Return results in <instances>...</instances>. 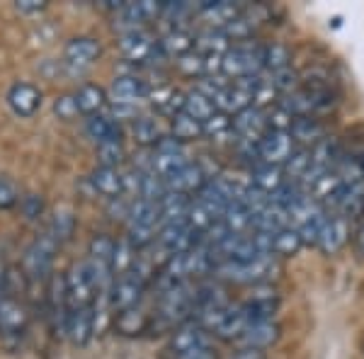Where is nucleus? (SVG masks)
Masks as SVG:
<instances>
[{"label": "nucleus", "mask_w": 364, "mask_h": 359, "mask_svg": "<svg viewBox=\"0 0 364 359\" xmlns=\"http://www.w3.org/2000/svg\"><path fill=\"white\" fill-rule=\"evenodd\" d=\"M279 105L291 117H321L338 105V92L333 85H299L294 92L279 97Z\"/></svg>", "instance_id": "nucleus-1"}, {"label": "nucleus", "mask_w": 364, "mask_h": 359, "mask_svg": "<svg viewBox=\"0 0 364 359\" xmlns=\"http://www.w3.org/2000/svg\"><path fill=\"white\" fill-rule=\"evenodd\" d=\"M279 272V262L274 255H260L252 260H228L214 269L219 279L236 282V284H269L272 277Z\"/></svg>", "instance_id": "nucleus-2"}, {"label": "nucleus", "mask_w": 364, "mask_h": 359, "mask_svg": "<svg viewBox=\"0 0 364 359\" xmlns=\"http://www.w3.org/2000/svg\"><path fill=\"white\" fill-rule=\"evenodd\" d=\"M158 231H161V207L156 202H146V199H136L129 207V228L127 240L134 248H146L154 243Z\"/></svg>", "instance_id": "nucleus-3"}, {"label": "nucleus", "mask_w": 364, "mask_h": 359, "mask_svg": "<svg viewBox=\"0 0 364 359\" xmlns=\"http://www.w3.org/2000/svg\"><path fill=\"white\" fill-rule=\"evenodd\" d=\"M231 309V299L226 296L224 286L216 284V282H207V284H199L195 294V314L192 321H197L207 331H216L224 316Z\"/></svg>", "instance_id": "nucleus-4"}, {"label": "nucleus", "mask_w": 364, "mask_h": 359, "mask_svg": "<svg viewBox=\"0 0 364 359\" xmlns=\"http://www.w3.org/2000/svg\"><path fill=\"white\" fill-rule=\"evenodd\" d=\"M262 51L265 44L257 42H238L226 51L221 58V75L224 78H252V75L262 73Z\"/></svg>", "instance_id": "nucleus-5"}, {"label": "nucleus", "mask_w": 364, "mask_h": 359, "mask_svg": "<svg viewBox=\"0 0 364 359\" xmlns=\"http://www.w3.org/2000/svg\"><path fill=\"white\" fill-rule=\"evenodd\" d=\"M63 282H66V299H68L70 311L95 306L97 284H95V274H92L90 262L87 260L73 262L68 269V274L63 277Z\"/></svg>", "instance_id": "nucleus-6"}, {"label": "nucleus", "mask_w": 364, "mask_h": 359, "mask_svg": "<svg viewBox=\"0 0 364 359\" xmlns=\"http://www.w3.org/2000/svg\"><path fill=\"white\" fill-rule=\"evenodd\" d=\"M56 250L58 243L49 233H42L29 243L25 257H22V269H25V277L29 282H44L49 277L56 260Z\"/></svg>", "instance_id": "nucleus-7"}, {"label": "nucleus", "mask_w": 364, "mask_h": 359, "mask_svg": "<svg viewBox=\"0 0 364 359\" xmlns=\"http://www.w3.org/2000/svg\"><path fill=\"white\" fill-rule=\"evenodd\" d=\"M190 163V158H187V149L185 144H180V141L166 136L161 141V144L154 149V156H151V170L158 175V178L168 180L173 178L178 170H182Z\"/></svg>", "instance_id": "nucleus-8"}, {"label": "nucleus", "mask_w": 364, "mask_h": 359, "mask_svg": "<svg viewBox=\"0 0 364 359\" xmlns=\"http://www.w3.org/2000/svg\"><path fill=\"white\" fill-rule=\"evenodd\" d=\"M296 151V144L289 132H267L257 146V163L262 166H277L282 168Z\"/></svg>", "instance_id": "nucleus-9"}, {"label": "nucleus", "mask_w": 364, "mask_h": 359, "mask_svg": "<svg viewBox=\"0 0 364 359\" xmlns=\"http://www.w3.org/2000/svg\"><path fill=\"white\" fill-rule=\"evenodd\" d=\"M146 286H149V282H146L144 277H139L136 272H127V274L117 277L112 291H109V306H112L117 314L127 309H134V306H139Z\"/></svg>", "instance_id": "nucleus-10"}, {"label": "nucleus", "mask_w": 364, "mask_h": 359, "mask_svg": "<svg viewBox=\"0 0 364 359\" xmlns=\"http://www.w3.org/2000/svg\"><path fill=\"white\" fill-rule=\"evenodd\" d=\"M27 331V311L20 301L10 296H0V338L8 345H15L25 338Z\"/></svg>", "instance_id": "nucleus-11"}, {"label": "nucleus", "mask_w": 364, "mask_h": 359, "mask_svg": "<svg viewBox=\"0 0 364 359\" xmlns=\"http://www.w3.org/2000/svg\"><path fill=\"white\" fill-rule=\"evenodd\" d=\"M156 238H158L161 250L166 252L168 257H173V255H182V252L195 248L199 235L192 231L185 221H178V223H166V226H161V231H158Z\"/></svg>", "instance_id": "nucleus-12"}, {"label": "nucleus", "mask_w": 364, "mask_h": 359, "mask_svg": "<svg viewBox=\"0 0 364 359\" xmlns=\"http://www.w3.org/2000/svg\"><path fill=\"white\" fill-rule=\"evenodd\" d=\"M207 345H211V335L207 328H202L197 321H187L180 328H175L173 338H170V355L173 359H180Z\"/></svg>", "instance_id": "nucleus-13"}, {"label": "nucleus", "mask_w": 364, "mask_h": 359, "mask_svg": "<svg viewBox=\"0 0 364 359\" xmlns=\"http://www.w3.org/2000/svg\"><path fill=\"white\" fill-rule=\"evenodd\" d=\"M231 129H233V139L236 141H260L269 132L267 109L250 105L248 109L231 117Z\"/></svg>", "instance_id": "nucleus-14"}, {"label": "nucleus", "mask_w": 364, "mask_h": 359, "mask_svg": "<svg viewBox=\"0 0 364 359\" xmlns=\"http://www.w3.org/2000/svg\"><path fill=\"white\" fill-rule=\"evenodd\" d=\"M243 13V5L228 3V0H204L195 8V15L207 25V29H226L236 17Z\"/></svg>", "instance_id": "nucleus-15"}, {"label": "nucleus", "mask_w": 364, "mask_h": 359, "mask_svg": "<svg viewBox=\"0 0 364 359\" xmlns=\"http://www.w3.org/2000/svg\"><path fill=\"white\" fill-rule=\"evenodd\" d=\"M348 235H350V221H345L343 216L328 211L326 223H323V228H321V235H318V240H316V248H318L323 255H336V252L345 248Z\"/></svg>", "instance_id": "nucleus-16"}, {"label": "nucleus", "mask_w": 364, "mask_h": 359, "mask_svg": "<svg viewBox=\"0 0 364 359\" xmlns=\"http://www.w3.org/2000/svg\"><path fill=\"white\" fill-rule=\"evenodd\" d=\"M146 97H149V85L139 75H122L109 87V100L117 107H136Z\"/></svg>", "instance_id": "nucleus-17"}, {"label": "nucleus", "mask_w": 364, "mask_h": 359, "mask_svg": "<svg viewBox=\"0 0 364 359\" xmlns=\"http://www.w3.org/2000/svg\"><path fill=\"white\" fill-rule=\"evenodd\" d=\"M207 180H209V175L204 173V168L199 166V163H187L185 168L173 175V178L166 180V187H168V192H178V194L190 197V194L202 190V187L207 185Z\"/></svg>", "instance_id": "nucleus-18"}, {"label": "nucleus", "mask_w": 364, "mask_h": 359, "mask_svg": "<svg viewBox=\"0 0 364 359\" xmlns=\"http://www.w3.org/2000/svg\"><path fill=\"white\" fill-rule=\"evenodd\" d=\"M100 54H102V44L92 37H75L70 39L63 49V61L73 68H85L90 66L92 61H97Z\"/></svg>", "instance_id": "nucleus-19"}, {"label": "nucleus", "mask_w": 364, "mask_h": 359, "mask_svg": "<svg viewBox=\"0 0 364 359\" xmlns=\"http://www.w3.org/2000/svg\"><path fill=\"white\" fill-rule=\"evenodd\" d=\"M119 49L129 61H151V56L156 54L158 44L154 42L151 34H146L144 29H134V32H124L119 39Z\"/></svg>", "instance_id": "nucleus-20"}, {"label": "nucleus", "mask_w": 364, "mask_h": 359, "mask_svg": "<svg viewBox=\"0 0 364 359\" xmlns=\"http://www.w3.org/2000/svg\"><path fill=\"white\" fill-rule=\"evenodd\" d=\"M8 105L17 117H32L42 107V90L32 83H15L8 92Z\"/></svg>", "instance_id": "nucleus-21"}, {"label": "nucleus", "mask_w": 364, "mask_h": 359, "mask_svg": "<svg viewBox=\"0 0 364 359\" xmlns=\"http://www.w3.org/2000/svg\"><path fill=\"white\" fill-rule=\"evenodd\" d=\"M277 340H279V326H277V321H269V323H255V326H250L236 343L240 350L262 352V350H267V347H272Z\"/></svg>", "instance_id": "nucleus-22"}, {"label": "nucleus", "mask_w": 364, "mask_h": 359, "mask_svg": "<svg viewBox=\"0 0 364 359\" xmlns=\"http://www.w3.org/2000/svg\"><path fill=\"white\" fill-rule=\"evenodd\" d=\"M289 134L296 146L311 149V146H316L328 136V127L323 124L321 117H296L289 127Z\"/></svg>", "instance_id": "nucleus-23"}, {"label": "nucleus", "mask_w": 364, "mask_h": 359, "mask_svg": "<svg viewBox=\"0 0 364 359\" xmlns=\"http://www.w3.org/2000/svg\"><path fill=\"white\" fill-rule=\"evenodd\" d=\"M95 323H97V314H95V306H87V309H78V311H70L68 323H66V333L70 335L73 345H87L95 333Z\"/></svg>", "instance_id": "nucleus-24"}, {"label": "nucleus", "mask_w": 364, "mask_h": 359, "mask_svg": "<svg viewBox=\"0 0 364 359\" xmlns=\"http://www.w3.org/2000/svg\"><path fill=\"white\" fill-rule=\"evenodd\" d=\"M289 228V214L287 209H282L279 204H274L269 199V204L265 209H260L252 216V231H262V233H279Z\"/></svg>", "instance_id": "nucleus-25"}, {"label": "nucleus", "mask_w": 364, "mask_h": 359, "mask_svg": "<svg viewBox=\"0 0 364 359\" xmlns=\"http://www.w3.org/2000/svg\"><path fill=\"white\" fill-rule=\"evenodd\" d=\"M90 182L102 197L119 199L124 194V175L117 168H102V166L95 168L90 175Z\"/></svg>", "instance_id": "nucleus-26"}, {"label": "nucleus", "mask_w": 364, "mask_h": 359, "mask_svg": "<svg viewBox=\"0 0 364 359\" xmlns=\"http://www.w3.org/2000/svg\"><path fill=\"white\" fill-rule=\"evenodd\" d=\"M85 132L95 144H107V141H122V129L109 114H92L85 122Z\"/></svg>", "instance_id": "nucleus-27"}, {"label": "nucleus", "mask_w": 364, "mask_h": 359, "mask_svg": "<svg viewBox=\"0 0 364 359\" xmlns=\"http://www.w3.org/2000/svg\"><path fill=\"white\" fill-rule=\"evenodd\" d=\"M151 326V314H146L141 306H134V309H127V311H119L114 318V328L119 335H141L146 333Z\"/></svg>", "instance_id": "nucleus-28"}, {"label": "nucleus", "mask_w": 364, "mask_h": 359, "mask_svg": "<svg viewBox=\"0 0 364 359\" xmlns=\"http://www.w3.org/2000/svg\"><path fill=\"white\" fill-rule=\"evenodd\" d=\"M75 100V107H78L80 114H102L105 105H107V92L102 90L100 85H92V83H85L80 85V90L73 95Z\"/></svg>", "instance_id": "nucleus-29"}, {"label": "nucleus", "mask_w": 364, "mask_h": 359, "mask_svg": "<svg viewBox=\"0 0 364 359\" xmlns=\"http://www.w3.org/2000/svg\"><path fill=\"white\" fill-rule=\"evenodd\" d=\"M158 49H161L166 56L180 58V56H185L187 51L195 49V34L185 27H175V29H170L161 42H158Z\"/></svg>", "instance_id": "nucleus-30"}, {"label": "nucleus", "mask_w": 364, "mask_h": 359, "mask_svg": "<svg viewBox=\"0 0 364 359\" xmlns=\"http://www.w3.org/2000/svg\"><path fill=\"white\" fill-rule=\"evenodd\" d=\"M231 39L226 37L224 29H204V32L195 34V49L204 56H224L231 49Z\"/></svg>", "instance_id": "nucleus-31"}, {"label": "nucleus", "mask_w": 364, "mask_h": 359, "mask_svg": "<svg viewBox=\"0 0 364 359\" xmlns=\"http://www.w3.org/2000/svg\"><path fill=\"white\" fill-rule=\"evenodd\" d=\"M182 112H185L187 117H192L195 122H199V124H204V122H209L219 109H216V105L211 102L207 95H202L199 90H190V92H185Z\"/></svg>", "instance_id": "nucleus-32"}, {"label": "nucleus", "mask_w": 364, "mask_h": 359, "mask_svg": "<svg viewBox=\"0 0 364 359\" xmlns=\"http://www.w3.org/2000/svg\"><path fill=\"white\" fill-rule=\"evenodd\" d=\"M284 180H287L284 170L277 166H262V163H255L250 170V185L257 187V190L265 192V194H272Z\"/></svg>", "instance_id": "nucleus-33"}, {"label": "nucleus", "mask_w": 364, "mask_h": 359, "mask_svg": "<svg viewBox=\"0 0 364 359\" xmlns=\"http://www.w3.org/2000/svg\"><path fill=\"white\" fill-rule=\"evenodd\" d=\"M190 199L192 197H185V194L168 192L166 197L158 202V207H161V226H166V223L185 221L187 207H190Z\"/></svg>", "instance_id": "nucleus-34"}, {"label": "nucleus", "mask_w": 364, "mask_h": 359, "mask_svg": "<svg viewBox=\"0 0 364 359\" xmlns=\"http://www.w3.org/2000/svg\"><path fill=\"white\" fill-rule=\"evenodd\" d=\"M73 231H75V214H73V209L58 207L54 214H51V221H49V228H46V233H49L51 238H54L56 243L61 245V243H66V240H70Z\"/></svg>", "instance_id": "nucleus-35"}, {"label": "nucleus", "mask_w": 364, "mask_h": 359, "mask_svg": "<svg viewBox=\"0 0 364 359\" xmlns=\"http://www.w3.org/2000/svg\"><path fill=\"white\" fill-rule=\"evenodd\" d=\"M166 136H170V134H166V129L161 127L158 119H151V117H139V119H134V139H136L141 146H154L156 149Z\"/></svg>", "instance_id": "nucleus-36"}, {"label": "nucleus", "mask_w": 364, "mask_h": 359, "mask_svg": "<svg viewBox=\"0 0 364 359\" xmlns=\"http://www.w3.org/2000/svg\"><path fill=\"white\" fill-rule=\"evenodd\" d=\"M221 223H224L231 233H248V228L252 226V214L245 209V204L240 202V199H233L226 207L224 216H221Z\"/></svg>", "instance_id": "nucleus-37"}, {"label": "nucleus", "mask_w": 364, "mask_h": 359, "mask_svg": "<svg viewBox=\"0 0 364 359\" xmlns=\"http://www.w3.org/2000/svg\"><path fill=\"white\" fill-rule=\"evenodd\" d=\"M199 136H204L199 122H195L192 117H187L185 112H180V114L173 117V122H170V139L180 141V144H190V141H195Z\"/></svg>", "instance_id": "nucleus-38"}, {"label": "nucleus", "mask_w": 364, "mask_h": 359, "mask_svg": "<svg viewBox=\"0 0 364 359\" xmlns=\"http://www.w3.org/2000/svg\"><path fill=\"white\" fill-rule=\"evenodd\" d=\"M134 264H136V248L129 243L127 238L114 240V255H112V274L114 279L127 272H132Z\"/></svg>", "instance_id": "nucleus-39"}, {"label": "nucleus", "mask_w": 364, "mask_h": 359, "mask_svg": "<svg viewBox=\"0 0 364 359\" xmlns=\"http://www.w3.org/2000/svg\"><path fill=\"white\" fill-rule=\"evenodd\" d=\"M289 61H291L289 46L279 42L265 44V51H262V73H274V70L289 68Z\"/></svg>", "instance_id": "nucleus-40"}, {"label": "nucleus", "mask_w": 364, "mask_h": 359, "mask_svg": "<svg viewBox=\"0 0 364 359\" xmlns=\"http://www.w3.org/2000/svg\"><path fill=\"white\" fill-rule=\"evenodd\" d=\"M304 248V240L294 228H284V231L274 233V245H272V255L274 257H291Z\"/></svg>", "instance_id": "nucleus-41"}, {"label": "nucleus", "mask_w": 364, "mask_h": 359, "mask_svg": "<svg viewBox=\"0 0 364 359\" xmlns=\"http://www.w3.org/2000/svg\"><path fill=\"white\" fill-rule=\"evenodd\" d=\"M97 161L102 168H117L124 161V144L122 141H107L97 146Z\"/></svg>", "instance_id": "nucleus-42"}, {"label": "nucleus", "mask_w": 364, "mask_h": 359, "mask_svg": "<svg viewBox=\"0 0 364 359\" xmlns=\"http://www.w3.org/2000/svg\"><path fill=\"white\" fill-rule=\"evenodd\" d=\"M202 132H204V136H209V139L233 136L231 117H226V114H221V112H216V114L211 117L209 122H204V124H202Z\"/></svg>", "instance_id": "nucleus-43"}, {"label": "nucleus", "mask_w": 364, "mask_h": 359, "mask_svg": "<svg viewBox=\"0 0 364 359\" xmlns=\"http://www.w3.org/2000/svg\"><path fill=\"white\" fill-rule=\"evenodd\" d=\"M175 63H178V68L185 75H197V78H204V63H207V56L199 54L197 49H192V51H187L185 56L175 58Z\"/></svg>", "instance_id": "nucleus-44"}, {"label": "nucleus", "mask_w": 364, "mask_h": 359, "mask_svg": "<svg viewBox=\"0 0 364 359\" xmlns=\"http://www.w3.org/2000/svg\"><path fill=\"white\" fill-rule=\"evenodd\" d=\"M20 204V192L10 180L0 178V209H13Z\"/></svg>", "instance_id": "nucleus-45"}, {"label": "nucleus", "mask_w": 364, "mask_h": 359, "mask_svg": "<svg viewBox=\"0 0 364 359\" xmlns=\"http://www.w3.org/2000/svg\"><path fill=\"white\" fill-rule=\"evenodd\" d=\"M20 209L27 219H39L44 211V202L39 194H25V197H20Z\"/></svg>", "instance_id": "nucleus-46"}, {"label": "nucleus", "mask_w": 364, "mask_h": 359, "mask_svg": "<svg viewBox=\"0 0 364 359\" xmlns=\"http://www.w3.org/2000/svg\"><path fill=\"white\" fill-rule=\"evenodd\" d=\"M54 109H56V114L61 117V119H73V117L78 114V107H75V100H73V97H68V95L58 97Z\"/></svg>", "instance_id": "nucleus-47"}, {"label": "nucleus", "mask_w": 364, "mask_h": 359, "mask_svg": "<svg viewBox=\"0 0 364 359\" xmlns=\"http://www.w3.org/2000/svg\"><path fill=\"white\" fill-rule=\"evenodd\" d=\"M15 8L20 10L22 15H39V13H44V10H46V3H44V0H20Z\"/></svg>", "instance_id": "nucleus-48"}, {"label": "nucleus", "mask_w": 364, "mask_h": 359, "mask_svg": "<svg viewBox=\"0 0 364 359\" xmlns=\"http://www.w3.org/2000/svg\"><path fill=\"white\" fill-rule=\"evenodd\" d=\"M180 359H219V355H216L214 345H207V347H199V350L190 352V355H185Z\"/></svg>", "instance_id": "nucleus-49"}, {"label": "nucleus", "mask_w": 364, "mask_h": 359, "mask_svg": "<svg viewBox=\"0 0 364 359\" xmlns=\"http://www.w3.org/2000/svg\"><path fill=\"white\" fill-rule=\"evenodd\" d=\"M231 359H265V357H262V352H255V350H240Z\"/></svg>", "instance_id": "nucleus-50"}, {"label": "nucleus", "mask_w": 364, "mask_h": 359, "mask_svg": "<svg viewBox=\"0 0 364 359\" xmlns=\"http://www.w3.org/2000/svg\"><path fill=\"white\" fill-rule=\"evenodd\" d=\"M355 250H357V255L364 257V223H362L360 231H357V235H355Z\"/></svg>", "instance_id": "nucleus-51"}, {"label": "nucleus", "mask_w": 364, "mask_h": 359, "mask_svg": "<svg viewBox=\"0 0 364 359\" xmlns=\"http://www.w3.org/2000/svg\"><path fill=\"white\" fill-rule=\"evenodd\" d=\"M5 277H8V274H5V262H3V252H0V291L5 289Z\"/></svg>", "instance_id": "nucleus-52"}, {"label": "nucleus", "mask_w": 364, "mask_h": 359, "mask_svg": "<svg viewBox=\"0 0 364 359\" xmlns=\"http://www.w3.org/2000/svg\"><path fill=\"white\" fill-rule=\"evenodd\" d=\"M362 352H364V338H362Z\"/></svg>", "instance_id": "nucleus-53"}, {"label": "nucleus", "mask_w": 364, "mask_h": 359, "mask_svg": "<svg viewBox=\"0 0 364 359\" xmlns=\"http://www.w3.org/2000/svg\"><path fill=\"white\" fill-rule=\"evenodd\" d=\"M362 223H364V211H362Z\"/></svg>", "instance_id": "nucleus-54"}]
</instances>
